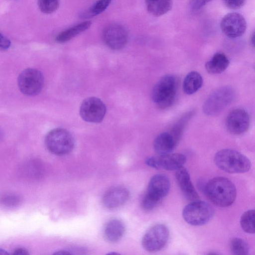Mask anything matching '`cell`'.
<instances>
[{"instance_id":"83f0119b","label":"cell","mask_w":255,"mask_h":255,"mask_svg":"<svg viewBox=\"0 0 255 255\" xmlns=\"http://www.w3.org/2000/svg\"><path fill=\"white\" fill-rule=\"evenodd\" d=\"M224 4L231 9H238L241 7L246 0H223Z\"/></svg>"},{"instance_id":"cb8c5ba5","label":"cell","mask_w":255,"mask_h":255,"mask_svg":"<svg viewBox=\"0 0 255 255\" xmlns=\"http://www.w3.org/2000/svg\"><path fill=\"white\" fill-rule=\"evenodd\" d=\"M231 252L236 255H246L249 253V246L243 239L239 238L232 239L230 242Z\"/></svg>"},{"instance_id":"484cf974","label":"cell","mask_w":255,"mask_h":255,"mask_svg":"<svg viewBox=\"0 0 255 255\" xmlns=\"http://www.w3.org/2000/svg\"><path fill=\"white\" fill-rule=\"evenodd\" d=\"M38 5L43 13L50 14L58 8L59 0H38Z\"/></svg>"},{"instance_id":"8992f818","label":"cell","mask_w":255,"mask_h":255,"mask_svg":"<svg viewBox=\"0 0 255 255\" xmlns=\"http://www.w3.org/2000/svg\"><path fill=\"white\" fill-rule=\"evenodd\" d=\"M45 143L50 152L63 155L73 150L75 142L72 135L68 130L62 128H56L47 134Z\"/></svg>"},{"instance_id":"e0dca14e","label":"cell","mask_w":255,"mask_h":255,"mask_svg":"<svg viewBox=\"0 0 255 255\" xmlns=\"http://www.w3.org/2000/svg\"><path fill=\"white\" fill-rule=\"evenodd\" d=\"M178 142L170 132H163L155 138L153 147L155 151L159 155L171 153L175 148Z\"/></svg>"},{"instance_id":"8fae6325","label":"cell","mask_w":255,"mask_h":255,"mask_svg":"<svg viewBox=\"0 0 255 255\" xmlns=\"http://www.w3.org/2000/svg\"><path fill=\"white\" fill-rule=\"evenodd\" d=\"M186 161V156L178 153L149 156L145 160V164L150 167L170 171L176 170L183 166Z\"/></svg>"},{"instance_id":"44dd1931","label":"cell","mask_w":255,"mask_h":255,"mask_svg":"<svg viewBox=\"0 0 255 255\" xmlns=\"http://www.w3.org/2000/svg\"><path fill=\"white\" fill-rule=\"evenodd\" d=\"M147 10L154 16H160L172 8V0H145Z\"/></svg>"},{"instance_id":"5bb4252c","label":"cell","mask_w":255,"mask_h":255,"mask_svg":"<svg viewBox=\"0 0 255 255\" xmlns=\"http://www.w3.org/2000/svg\"><path fill=\"white\" fill-rule=\"evenodd\" d=\"M250 125V119L248 113L243 109H236L228 115L226 120V126L231 133L239 135L248 130Z\"/></svg>"},{"instance_id":"2e32d148","label":"cell","mask_w":255,"mask_h":255,"mask_svg":"<svg viewBox=\"0 0 255 255\" xmlns=\"http://www.w3.org/2000/svg\"><path fill=\"white\" fill-rule=\"evenodd\" d=\"M175 177L184 196L191 201L199 200V196L196 192L190 179L189 173L183 166L176 170Z\"/></svg>"},{"instance_id":"7c38bea8","label":"cell","mask_w":255,"mask_h":255,"mask_svg":"<svg viewBox=\"0 0 255 255\" xmlns=\"http://www.w3.org/2000/svg\"><path fill=\"white\" fill-rule=\"evenodd\" d=\"M223 33L228 37L236 38L241 36L245 32L247 22L244 17L238 12H231L226 14L220 22Z\"/></svg>"},{"instance_id":"7402d4cb","label":"cell","mask_w":255,"mask_h":255,"mask_svg":"<svg viewBox=\"0 0 255 255\" xmlns=\"http://www.w3.org/2000/svg\"><path fill=\"white\" fill-rule=\"evenodd\" d=\"M90 21L81 22L60 33L57 35L56 40L59 43H65L73 38L77 35L87 30L91 26Z\"/></svg>"},{"instance_id":"ffe728a7","label":"cell","mask_w":255,"mask_h":255,"mask_svg":"<svg viewBox=\"0 0 255 255\" xmlns=\"http://www.w3.org/2000/svg\"><path fill=\"white\" fill-rule=\"evenodd\" d=\"M202 77L196 71H191L185 77L182 85L183 90L187 95H192L202 86Z\"/></svg>"},{"instance_id":"d4e9b609","label":"cell","mask_w":255,"mask_h":255,"mask_svg":"<svg viewBox=\"0 0 255 255\" xmlns=\"http://www.w3.org/2000/svg\"><path fill=\"white\" fill-rule=\"evenodd\" d=\"M111 0H98L92 7L83 13L81 17L90 18L104 11L109 6Z\"/></svg>"},{"instance_id":"ac0fdd59","label":"cell","mask_w":255,"mask_h":255,"mask_svg":"<svg viewBox=\"0 0 255 255\" xmlns=\"http://www.w3.org/2000/svg\"><path fill=\"white\" fill-rule=\"evenodd\" d=\"M125 226L120 220L114 219L109 220L104 229V236L108 241L111 243L118 242L125 233Z\"/></svg>"},{"instance_id":"d6a6232c","label":"cell","mask_w":255,"mask_h":255,"mask_svg":"<svg viewBox=\"0 0 255 255\" xmlns=\"http://www.w3.org/2000/svg\"><path fill=\"white\" fill-rule=\"evenodd\" d=\"M9 255L8 253L5 250L0 248V255Z\"/></svg>"},{"instance_id":"ba28073f","label":"cell","mask_w":255,"mask_h":255,"mask_svg":"<svg viewBox=\"0 0 255 255\" xmlns=\"http://www.w3.org/2000/svg\"><path fill=\"white\" fill-rule=\"evenodd\" d=\"M44 83V76L40 71L35 68H27L22 71L17 79L20 92L28 96H34L41 91Z\"/></svg>"},{"instance_id":"277c9868","label":"cell","mask_w":255,"mask_h":255,"mask_svg":"<svg viewBox=\"0 0 255 255\" xmlns=\"http://www.w3.org/2000/svg\"><path fill=\"white\" fill-rule=\"evenodd\" d=\"M177 87L176 79L173 75L163 76L152 89L151 97L153 102L161 109L169 107L174 102Z\"/></svg>"},{"instance_id":"4dcf8cb0","label":"cell","mask_w":255,"mask_h":255,"mask_svg":"<svg viewBox=\"0 0 255 255\" xmlns=\"http://www.w3.org/2000/svg\"><path fill=\"white\" fill-rule=\"evenodd\" d=\"M13 255H28L29 254L27 250L24 248H18L12 254Z\"/></svg>"},{"instance_id":"d6986e66","label":"cell","mask_w":255,"mask_h":255,"mask_svg":"<svg viewBox=\"0 0 255 255\" xmlns=\"http://www.w3.org/2000/svg\"><path fill=\"white\" fill-rule=\"evenodd\" d=\"M229 64V60L226 55L218 52L206 63L205 68L210 74H220L228 68Z\"/></svg>"},{"instance_id":"9c48e42d","label":"cell","mask_w":255,"mask_h":255,"mask_svg":"<svg viewBox=\"0 0 255 255\" xmlns=\"http://www.w3.org/2000/svg\"><path fill=\"white\" fill-rule=\"evenodd\" d=\"M169 235V230L166 225L162 224L155 225L144 235L142 246L148 252L159 251L167 244Z\"/></svg>"},{"instance_id":"7a4b0ae2","label":"cell","mask_w":255,"mask_h":255,"mask_svg":"<svg viewBox=\"0 0 255 255\" xmlns=\"http://www.w3.org/2000/svg\"><path fill=\"white\" fill-rule=\"evenodd\" d=\"M217 166L222 170L231 173H242L251 168L249 159L242 153L232 149L218 151L214 157Z\"/></svg>"},{"instance_id":"9a60e30c","label":"cell","mask_w":255,"mask_h":255,"mask_svg":"<svg viewBox=\"0 0 255 255\" xmlns=\"http://www.w3.org/2000/svg\"><path fill=\"white\" fill-rule=\"evenodd\" d=\"M129 196L128 190L123 186H116L108 190L103 197V204L109 209L118 208L128 200Z\"/></svg>"},{"instance_id":"3957f363","label":"cell","mask_w":255,"mask_h":255,"mask_svg":"<svg viewBox=\"0 0 255 255\" xmlns=\"http://www.w3.org/2000/svg\"><path fill=\"white\" fill-rule=\"evenodd\" d=\"M170 188L169 178L164 174H156L150 179L141 202L142 208L151 211L157 206L168 194Z\"/></svg>"},{"instance_id":"603a6c76","label":"cell","mask_w":255,"mask_h":255,"mask_svg":"<svg viewBox=\"0 0 255 255\" xmlns=\"http://www.w3.org/2000/svg\"><path fill=\"white\" fill-rule=\"evenodd\" d=\"M240 224L242 229L249 234H254L255 210L250 209L245 212L241 216Z\"/></svg>"},{"instance_id":"836d02e7","label":"cell","mask_w":255,"mask_h":255,"mask_svg":"<svg viewBox=\"0 0 255 255\" xmlns=\"http://www.w3.org/2000/svg\"><path fill=\"white\" fill-rule=\"evenodd\" d=\"M254 37H255V35L254 34H253V35H252V37L251 38V41H252V42L253 43V45H254Z\"/></svg>"},{"instance_id":"4316f807","label":"cell","mask_w":255,"mask_h":255,"mask_svg":"<svg viewBox=\"0 0 255 255\" xmlns=\"http://www.w3.org/2000/svg\"><path fill=\"white\" fill-rule=\"evenodd\" d=\"M20 202L19 196L14 194L6 195L2 198L1 203L8 208H13L18 206Z\"/></svg>"},{"instance_id":"f1b7e54d","label":"cell","mask_w":255,"mask_h":255,"mask_svg":"<svg viewBox=\"0 0 255 255\" xmlns=\"http://www.w3.org/2000/svg\"><path fill=\"white\" fill-rule=\"evenodd\" d=\"M211 0H190L189 2L190 7L193 10H197Z\"/></svg>"},{"instance_id":"5b68a950","label":"cell","mask_w":255,"mask_h":255,"mask_svg":"<svg viewBox=\"0 0 255 255\" xmlns=\"http://www.w3.org/2000/svg\"><path fill=\"white\" fill-rule=\"evenodd\" d=\"M235 94V90L231 86L216 89L205 101L202 106L203 112L209 116L219 114L233 102Z\"/></svg>"},{"instance_id":"52a82bcc","label":"cell","mask_w":255,"mask_h":255,"mask_svg":"<svg viewBox=\"0 0 255 255\" xmlns=\"http://www.w3.org/2000/svg\"><path fill=\"white\" fill-rule=\"evenodd\" d=\"M214 215L213 207L205 201H192L182 211L184 220L193 226H202L209 222Z\"/></svg>"},{"instance_id":"1f68e13d","label":"cell","mask_w":255,"mask_h":255,"mask_svg":"<svg viewBox=\"0 0 255 255\" xmlns=\"http://www.w3.org/2000/svg\"><path fill=\"white\" fill-rule=\"evenodd\" d=\"M55 255H71L72 254L70 251H65V250H62L58 251L54 253Z\"/></svg>"},{"instance_id":"30bf717a","label":"cell","mask_w":255,"mask_h":255,"mask_svg":"<svg viewBox=\"0 0 255 255\" xmlns=\"http://www.w3.org/2000/svg\"><path fill=\"white\" fill-rule=\"evenodd\" d=\"M106 113L104 103L99 98L91 97L85 99L80 108V115L83 120L92 123L102 121Z\"/></svg>"},{"instance_id":"4fadbf2b","label":"cell","mask_w":255,"mask_h":255,"mask_svg":"<svg viewBox=\"0 0 255 255\" xmlns=\"http://www.w3.org/2000/svg\"><path fill=\"white\" fill-rule=\"evenodd\" d=\"M105 43L112 49L120 50L126 45L128 39V33L122 25L113 24L107 26L103 33Z\"/></svg>"},{"instance_id":"6da1fadb","label":"cell","mask_w":255,"mask_h":255,"mask_svg":"<svg viewBox=\"0 0 255 255\" xmlns=\"http://www.w3.org/2000/svg\"><path fill=\"white\" fill-rule=\"evenodd\" d=\"M205 191L209 199L221 207L231 206L237 196L235 185L224 177H216L210 180L205 186Z\"/></svg>"},{"instance_id":"f546056e","label":"cell","mask_w":255,"mask_h":255,"mask_svg":"<svg viewBox=\"0 0 255 255\" xmlns=\"http://www.w3.org/2000/svg\"><path fill=\"white\" fill-rule=\"evenodd\" d=\"M10 46V41L9 40L0 33V49H7Z\"/></svg>"}]
</instances>
